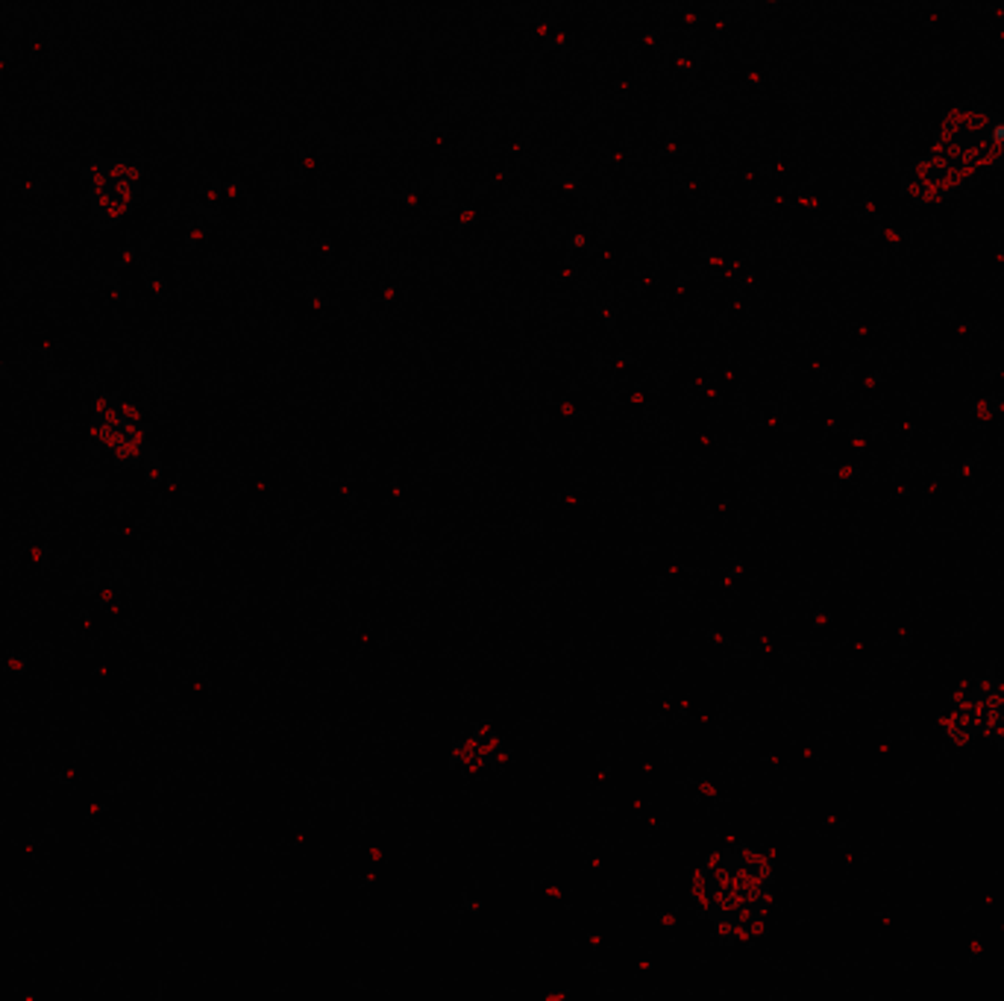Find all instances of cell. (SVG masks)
<instances>
[{"label": "cell", "instance_id": "6da1fadb", "mask_svg": "<svg viewBox=\"0 0 1004 1001\" xmlns=\"http://www.w3.org/2000/svg\"><path fill=\"white\" fill-rule=\"evenodd\" d=\"M690 896L723 942L752 940L764 931L772 901L770 860L746 843H728L696 869Z\"/></svg>", "mask_w": 1004, "mask_h": 1001}, {"label": "cell", "instance_id": "7a4b0ae2", "mask_svg": "<svg viewBox=\"0 0 1004 1001\" xmlns=\"http://www.w3.org/2000/svg\"><path fill=\"white\" fill-rule=\"evenodd\" d=\"M89 432H92L98 450L112 455L117 467H142V464L160 462V450H153L139 409L121 403L115 396H101L94 403Z\"/></svg>", "mask_w": 1004, "mask_h": 1001}, {"label": "cell", "instance_id": "3957f363", "mask_svg": "<svg viewBox=\"0 0 1004 1001\" xmlns=\"http://www.w3.org/2000/svg\"><path fill=\"white\" fill-rule=\"evenodd\" d=\"M452 764L470 773L479 770H496L500 766V741L488 732H473L464 741L455 743L452 750Z\"/></svg>", "mask_w": 1004, "mask_h": 1001}]
</instances>
